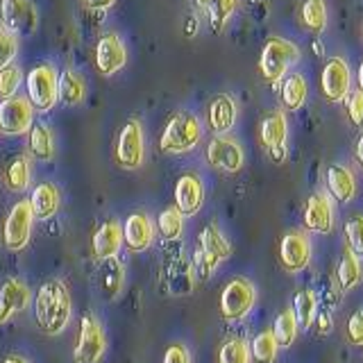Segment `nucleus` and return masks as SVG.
Segmentation results:
<instances>
[{
    "instance_id": "obj_47",
    "label": "nucleus",
    "mask_w": 363,
    "mask_h": 363,
    "mask_svg": "<svg viewBox=\"0 0 363 363\" xmlns=\"http://www.w3.org/2000/svg\"><path fill=\"white\" fill-rule=\"evenodd\" d=\"M357 162H359V166H361V170H363V134L359 136V141H357Z\"/></svg>"
},
{
    "instance_id": "obj_3",
    "label": "nucleus",
    "mask_w": 363,
    "mask_h": 363,
    "mask_svg": "<svg viewBox=\"0 0 363 363\" xmlns=\"http://www.w3.org/2000/svg\"><path fill=\"white\" fill-rule=\"evenodd\" d=\"M300 60V48L289 39L281 37H268L264 43L259 60V71L268 82H279L286 75L289 68Z\"/></svg>"
},
{
    "instance_id": "obj_40",
    "label": "nucleus",
    "mask_w": 363,
    "mask_h": 363,
    "mask_svg": "<svg viewBox=\"0 0 363 363\" xmlns=\"http://www.w3.org/2000/svg\"><path fill=\"white\" fill-rule=\"evenodd\" d=\"M220 261L216 259L213 255H209L207 250H202L200 245H198V250H196V255H193V268H196V272L202 277V279H207L211 272L216 270V266H218Z\"/></svg>"
},
{
    "instance_id": "obj_38",
    "label": "nucleus",
    "mask_w": 363,
    "mask_h": 363,
    "mask_svg": "<svg viewBox=\"0 0 363 363\" xmlns=\"http://www.w3.org/2000/svg\"><path fill=\"white\" fill-rule=\"evenodd\" d=\"M21 86V68L18 66H5L0 68V100H7L18 94Z\"/></svg>"
},
{
    "instance_id": "obj_36",
    "label": "nucleus",
    "mask_w": 363,
    "mask_h": 363,
    "mask_svg": "<svg viewBox=\"0 0 363 363\" xmlns=\"http://www.w3.org/2000/svg\"><path fill=\"white\" fill-rule=\"evenodd\" d=\"M250 350L243 338L225 340L218 350V363H250Z\"/></svg>"
},
{
    "instance_id": "obj_14",
    "label": "nucleus",
    "mask_w": 363,
    "mask_h": 363,
    "mask_svg": "<svg viewBox=\"0 0 363 363\" xmlns=\"http://www.w3.org/2000/svg\"><path fill=\"white\" fill-rule=\"evenodd\" d=\"M279 261L286 272H302L311 261V241L302 230L284 234L279 243Z\"/></svg>"
},
{
    "instance_id": "obj_6",
    "label": "nucleus",
    "mask_w": 363,
    "mask_h": 363,
    "mask_svg": "<svg viewBox=\"0 0 363 363\" xmlns=\"http://www.w3.org/2000/svg\"><path fill=\"white\" fill-rule=\"evenodd\" d=\"M145 157V139H143V128L136 118H130L121 128L118 141H116V152L113 159L116 164L125 170H136L143 164Z\"/></svg>"
},
{
    "instance_id": "obj_23",
    "label": "nucleus",
    "mask_w": 363,
    "mask_h": 363,
    "mask_svg": "<svg viewBox=\"0 0 363 363\" xmlns=\"http://www.w3.org/2000/svg\"><path fill=\"white\" fill-rule=\"evenodd\" d=\"M5 186L14 193H23L30 189V182H32V162L28 155H18L14 157L5 168Z\"/></svg>"
},
{
    "instance_id": "obj_28",
    "label": "nucleus",
    "mask_w": 363,
    "mask_h": 363,
    "mask_svg": "<svg viewBox=\"0 0 363 363\" xmlns=\"http://www.w3.org/2000/svg\"><path fill=\"white\" fill-rule=\"evenodd\" d=\"M336 279L340 291H350L354 289L357 284L361 281V259L352 252L350 247L343 250V257H340V264L336 270Z\"/></svg>"
},
{
    "instance_id": "obj_24",
    "label": "nucleus",
    "mask_w": 363,
    "mask_h": 363,
    "mask_svg": "<svg viewBox=\"0 0 363 363\" xmlns=\"http://www.w3.org/2000/svg\"><path fill=\"white\" fill-rule=\"evenodd\" d=\"M286 134H289V123L284 111H270L261 121V143H264L268 150L270 147H277L286 143Z\"/></svg>"
},
{
    "instance_id": "obj_45",
    "label": "nucleus",
    "mask_w": 363,
    "mask_h": 363,
    "mask_svg": "<svg viewBox=\"0 0 363 363\" xmlns=\"http://www.w3.org/2000/svg\"><path fill=\"white\" fill-rule=\"evenodd\" d=\"M84 3H86V7L96 9V11H107L109 7H113L116 0H84Z\"/></svg>"
},
{
    "instance_id": "obj_27",
    "label": "nucleus",
    "mask_w": 363,
    "mask_h": 363,
    "mask_svg": "<svg viewBox=\"0 0 363 363\" xmlns=\"http://www.w3.org/2000/svg\"><path fill=\"white\" fill-rule=\"evenodd\" d=\"M306 96H309V86H306V79L300 73H293L284 79V86H281V102L284 107L291 109V111H298L304 102Z\"/></svg>"
},
{
    "instance_id": "obj_16",
    "label": "nucleus",
    "mask_w": 363,
    "mask_h": 363,
    "mask_svg": "<svg viewBox=\"0 0 363 363\" xmlns=\"http://www.w3.org/2000/svg\"><path fill=\"white\" fill-rule=\"evenodd\" d=\"M304 227L315 234H329L334 230V204L327 193H313L304 207Z\"/></svg>"
},
{
    "instance_id": "obj_20",
    "label": "nucleus",
    "mask_w": 363,
    "mask_h": 363,
    "mask_svg": "<svg viewBox=\"0 0 363 363\" xmlns=\"http://www.w3.org/2000/svg\"><path fill=\"white\" fill-rule=\"evenodd\" d=\"M236 116H238V107L232 96L220 94V96L211 98L209 107H207V125L211 132H216V134L230 132L236 123Z\"/></svg>"
},
{
    "instance_id": "obj_42",
    "label": "nucleus",
    "mask_w": 363,
    "mask_h": 363,
    "mask_svg": "<svg viewBox=\"0 0 363 363\" xmlns=\"http://www.w3.org/2000/svg\"><path fill=\"white\" fill-rule=\"evenodd\" d=\"M347 336L352 345H363V311H354L350 315Z\"/></svg>"
},
{
    "instance_id": "obj_5",
    "label": "nucleus",
    "mask_w": 363,
    "mask_h": 363,
    "mask_svg": "<svg viewBox=\"0 0 363 363\" xmlns=\"http://www.w3.org/2000/svg\"><path fill=\"white\" fill-rule=\"evenodd\" d=\"M255 302H257L255 284L245 277H234L220 293L218 309L225 320L234 323V320H241V318H245L250 311H252Z\"/></svg>"
},
{
    "instance_id": "obj_35",
    "label": "nucleus",
    "mask_w": 363,
    "mask_h": 363,
    "mask_svg": "<svg viewBox=\"0 0 363 363\" xmlns=\"http://www.w3.org/2000/svg\"><path fill=\"white\" fill-rule=\"evenodd\" d=\"M236 5L238 0H211L207 14H209V26L216 34H220L225 30V26L234 16Z\"/></svg>"
},
{
    "instance_id": "obj_50",
    "label": "nucleus",
    "mask_w": 363,
    "mask_h": 363,
    "mask_svg": "<svg viewBox=\"0 0 363 363\" xmlns=\"http://www.w3.org/2000/svg\"><path fill=\"white\" fill-rule=\"evenodd\" d=\"M359 91L363 94V62H361V66H359Z\"/></svg>"
},
{
    "instance_id": "obj_25",
    "label": "nucleus",
    "mask_w": 363,
    "mask_h": 363,
    "mask_svg": "<svg viewBox=\"0 0 363 363\" xmlns=\"http://www.w3.org/2000/svg\"><path fill=\"white\" fill-rule=\"evenodd\" d=\"M28 134H30V152L37 159H41V162H50L57 152L52 130L45 123H32Z\"/></svg>"
},
{
    "instance_id": "obj_31",
    "label": "nucleus",
    "mask_w": 363,
    "mask_h": 363,
    "mask_svg": "<svg viewBox=\"0 0 363 363\" xmlns=\"http://www.w3.org/2000/svg\"><path fill=\"white\" fill-rule=\"evenodd\" d=\"M293 313L295 318H298V325L302 329H309L315 320V313H318V300L313 291L309 289H300L298 293H295L293 298Z\"/></svg>"
},
{
    "instance_id": "obj_9",
    "label": "nucleus",
    "mask_w": 363,
    "mask_h": 363,
    "mask_svg": "<svg viewBox=\"0 0 363 363\" xmlns=\"http://www.w3.org/2000/svg\"><path fill=\"white\" fill-rule=\"evenodd\" d=\"M107 347V338L102 332L100 323L94 315H82V323H79V336L73 350V359L75 363H100L102 354H105Z\"/></svg>"
},
{
    "instance_id": "obj_2",
    "label": "nucleus",
    "mask_w": 363,
    "mask_h": 363,
    "mask_svg": "<svg viewBox=\"0 0 363 363\" xmlns=\"http://www.w3.org/2000/svg\"><path fill=\"white\" fill-rule=\"evenodd\" d=\"M202 139V128L198 116H193L189 111H179L162 132L159 139V150L164 155H186L196 147Z\"/></svg>"
},
{
    "instance_id": "obj_46",
    "label": "nucleus",
    "mask_w": 363,
    "mask_h": 363,
    "mask_svg": "<svg viewBox=\"0 0 363 363\" xmlns=\"http://www.w3.org/2000/svg\"><path fill=\"white\" fill-rule=\"evenodd\" d=\"M270 157H272V162L281 164L284 159H286V143H284V145H277V147H270Z\"/></svg>"
},
{
    "instance_id": "obj_13",
    "label": "nucleus",
    "mask_w": 363,
    "mask_h": 363,
    "mask_svg": "<svg viewBox=\"0 0 363 363\" xmlns=\"http://www.w3.org/2000/svg\"><path fill=\"white\" fill-rule=\"evenodd\" d=\"M128 64V48L116 32H105L96 43V68L100 75H113Z\"/></svg>"
},
{
    "instance_id": "obj_26",
    "label": "nucleus",
    "mask_w": 363,
    "mask_h": 363,
    "mask_svg": "<svg viewBox=\"0 0 363 363\" xmlns=\"http://www.w3.org/2000/svg\"><path fill=\"white\" fill-rule=\"evenodd\" d=\"M86 96V82L82 73L73 71V68H64L60 75V100L64 105H79Z\"/></svg>"
},
{
    "instance_id": "obj_12",
    "label": "nucleus",
    "mask_w": 363,
    "mask_h": 363,
    "mask_svg": "<svg viewBox=\"0 0 363 363\" xmlns=\"http://www.w3.org/2000/svg\"><path fill=\"white\" fill-rule=\"evenodd\" d=\"M352 73L343 57H332L320 75V91L327 102H343L350 94Z\"/></svg>"
},
{
    "instance_id": "obj_48",
    "label": "nucleus",
    "mask_w": 363,
    "mask_h": 363,
    "mask_svg": "<svg viewBox=\"0 0 363 363\" xmlns=\"http://www.w3.org/2000/svg\"><path fill=\"white\" fill-rule=\"evenodd\" d=\"M193 3H196V7H198L200 11H209L211 0H193Z\"/></svg>"
},
{
    "instance_id": "obj_32",
    "label": "nucleus",
    "mask_w": 363,
    "mask_h": 363,
    "mask_svg": "<svg viewBox=\"0 0 363 363\" xmlns=\"http://www.w3.org/2000/svg\"><path fill=\"white\" fill-rule=\"evenodd\" d=\"M298 329H300V325H298V318H295L293 309L279 311L277 318H275V323H272V334H275L277 343L284 345V347L293 345L295 336H298Z\"/></svg>"
},
{
    "instance_id": "obj_18",
    "label": "nucleus",
    "mask_w": 363,
    "mask_h": 363,
    "mask_svg": "<svg viewBox=\"0 0 363 363\" xmlns=\"http://www.w3.org/2000/svg\"><path fill=\"white\" fill-rule=\"evenodd\" d=\"M155 238V225L145 213H132L123 223V243L128 245L132 252H143L150 247Z\"/></svg>"
},
{
    "instance_id": "obj_17",
    "label": "nucleus",
    "mask_w": 363,
    "mask_h": 363,
    "mask_svg": "<svg viewBox=\"0 0 363 363\" xmlns=\"http://www.w3.org/2000/svg\"><path fill=\"white\" fill-rule=\"evenodd\" d=\"M204 202V184L196 173H184L175 184V207L184 216H196Z\"/></svg>"
},
{
    "instance_id": "obj_10",
    "label": "nucleus",
    "mask_w": 363,
    "mask_h": 363,
    "mask_svg": "<svg viewBox=\"0 0 363 363\" xmlns=\"http://www.w3.org/2000/svg\"><path fill=\"white\" fill-rule=\"evenodd\" d=\"M34 123V105L30 98L11 96L0 102V132L5 136L28 134Z\"/></svg>"
},
{
    "instance_id": "obj_39",
    "label": "nucleus",
    "mask_w": 363,
    "mask_h": 363,
    "mask_svg": "<svg viewBox=\"0 0 363 363\" xmlns=\"http://www.w3.org/2000/svg\"><path fill=\"white\" fill-rule=\"evenodd\" d=\"M18 55V37L0 30V68L9 66Z\"/></svg>"
},
{
    "instance_id": "obj_8",
    "label": "nucleus",
    "mask_w": 363,
    "mask_h": 363,
    "mask_svg": "<svg viewBox=\"0 0 363 363\" xmlns=\"http://www.w3.org/2000/svg\"><path fill=\"white\" fill-rule=\"evenodd\" d=\"M34 223V211L30 207V200H18L14 207L9 209L5 225H3V243L11 252H18L30 243Z\"/></svg>"
},
{
    "instance_id": "obj_34",
    "label": "nucleus",
    "mask_w": 363,
    "mask_h": 363,
    "mask_svg": "<svg viewBox=\"0 0 363 363\" xmlns=\"http://www.w3.org/2000/svg\"><path fill=\"white\" fill-rule=\"evenodd\" d=\"M157 227H159V234H162L166 241H177L182 232H184V213L177 207H168L159 213Z\"/></svg>"
},
{
    "instance_id": "obj_43",
    "label": "nucleus",
    "mask_w": 363,
    "mask_h": 363,
    "mask_svg": "<svg viewBox=\"0 0 363 363\" xmlns=\"http://www.w3.org/2000/svg\"><path fill=\"white\" fill-rule=\"evenodd\" d=\"M164 363H191V354L184 345H170L164 352Z\"/></svg>"
},
{
    "instance_id": "obj_1",
    "label": "nucleus",
    "mask_w": 363,
    "mask_h": 363,
    "mask_svg": "<svg viewBox=\"0 0 363 363\" xmlns=\"http://www.w3.org/2000/svg\"><path fill=\"white\" fill-rule=\"evenodd\" d=\"M73 318V302L66 284L60 279H50L41 284L34 295V320L43 334L55 336L64 332Z\"/></svg>"
},
{
    "instance_id": "obj_19",
    "label": "nucleus",
    "mask_w": 363,
    "mask_h": 363,
    "mask_svg": "<svg viewBox=\"0 0 363 363\" xmlns=\"http://www.w3.org/2000/svg\"><path fill=\"white\" fill-rule=\"evenodd\" d=\"M123 245V225L116 218H109L102 223L91 241V250L98 261H107L118 255V250Z\"/></svg>"
},
{
    "instance_id": "obj_21",
    "label": "nucleus",
    "mask_w": 363,
    "mask_h": 363,
    "mask_svg": "<svg viewBox=\"0 0 363 363\" xmlns=\"http://www.w3.org/2000/svg\"><path fill=\"white\" fill-rule=\"evenodd\" d=\"M327 191L338 202H352L357 196V179L354 173L343 164H332L327 168Z\"/></svg>"
},
{
    "instance_id": "obj_41",
    "label": "nucleus",
    "mask_w": 363,
    "mask_h": 363,
    "mask_svg": "<svg viewBox=\"0 0 363 363\" xmlns=\"http://www.w3.org/2000/svg\"><path fill=\"white\" fill-rule=\"evenodd\" d=\"M345 109H347V116H350V123L354 125V128H363V94L357 89V91H350L347 98H345Z\"/></svg>"
},
{
    "instance_id": "obj_11",
    "label": "nucleus",
    "mask_w": 363,
    "mask_h": 363,
    "mask_svg": "<svg viewBox=\"0 0 363 363\" xmlns=\"http://www.w3.org/2000/svg\"><path fill=\"white\" fill-rule=\"evenodd\" d=\"M207 164L216 170H220V173L234 175L243 168L245 152L238 141L218 134L216 139H211L207 143Z\"/></svg>"
},
{
    "instance_id": "obj_15",
    "label": "nucleus",
    "mask_w": 363,
    "mask_h": 363,
    "mask_svg": "<svg viewBox=\"0 0 363 363\" xmlns=\"http://www.w3.org/2000/svg\"><path fill=\"white\" fill-rule=\"evenodd\" d=\"M32 302V291L26 281L16 277L0 284V325L11 320L18 311H26Z\"/></svg>"
},
{
    "instance_id": "obj_22",
    "label": "nucleus",
    "mask_w": 363,
    "mask_h": 363,
    "mask_svg": "<svg viewBox=\"0 0 363 363\" xmlns=\"http://www.w3.org/2000/svg\"><path fill=\"white\" fill-rule=\"evenodd\" d=\"M60 204H62L60 189H57L52 182H41V184L32 189L30 207L34 211V218H39V220L52 218V216L60 211Z\"/></svg>"
},
{
    "instance_id": "obj_37",
    "label": "nucleus",
    "mask_w": 363,
    "mask_h": 363,
    "mask_svg": "<svg viewBox=\"0 0 363 363\" xmlns=\"http://www.w3.org/2000/svg\"><path fill=\"white\" fill-rule=\"evenodd\" d=\"M345 241L352 252L363 259V216H350L345 220Z\"/></svg>"
},
{
    "instance_id": "obj_33",
    "label": "nucleus",
    "mask_w": 363,
    "mask_h": 363,
    "mask_svg": "<svg viewBox=\"0 0 363 363\" xmlns=\"http://www.w3.org/2000/svg\"><path fill=\"white\" fill-rule=\"evenodd\" d=\"M277 350H279V343L275 334H272V329H264V332H259L255 336L250 354H252L257 363H272L277 357Z\"/></svg>"
},
{
    "instance_id": "obj_7",
    "label": "nucleus",
    "mask_w": 363,
    "mask_h": 363,
    "mask_svg": "<svg viewBox=\"0 0 363 363\" xmlns=\"http://www.w3.org/2000/svg\"><path fill=\"white\" fill-rule=\"evenodd\" d=\"M0 26L14 37H30L39 26L37 9L30 0H0Z\"/></svg>"
},
{
    "instance_id": "obj_29",
    "label": "nucleus",
    "mask_w": 363,
    "mask_h": 363,
    "mask_svg": "<svg viewBox=\"0 0 363 363\" xmlns=\"http://www.w3.org/2000/svg\"><path fill=\"white\" fill-rule=\"evenodd\" d=\"M300 16H302V26L309 32H313V34L325 32V28H327V5H325V0H302Z\"/></svg>"
},
{
    "instance_id": "obj_44",
    "label": "nucleus",
    "mask_w": 363,
    "mask_h": 363,
    "mask_svg": "<svg viewBox=\"0 0 363 363\" xmlns=\"http://www.w3.org/2000/svg\"><path fill=\"white\" fill-rule=\"evenodd\" d=\"M332 309H318V313H315V327H318V334L320 336H327L329 332H332V327H334V323H332V313H329Z\"/></svg>"
},
{
    "instance_id": "obj_49",
    "label": "nucleus",
    "mask_w": 363,
    "mask_h": 363,
    "mask_svg": "<svg viewBox=\"0 0 363 363\" xmlns=\"http://www.w3.org/2000/svg\"><path fill=\"white\" fill-rule=\"evenodd\" d=\"M3 363H28L26 359H23V357H16V354H11V357H7Z\"/></svg>"
},
{
    "instance_id": "obj_30",
    "label": "nucleus",
    "mask_w": 363,
    "mask_h": 363,
    "mask_svg": "<svg viewBox=\"0 0 363 363\" xmlns=\"http://www.w3.org/2000/svg\"><path fill=\"white\" fill-rule=\"evenodd\" d=\"M198 245L202 250H207V252L213 255L218 261H223V259H227V257L232 255V245L227 243V238L223 236V232L216 225H207V227H204V230L200 232Z\"/></svg>"
},
{
    "instance_id": "obj_4",
    "label": "nucleus",
    "mask_w": 363,
    "mask_h": 363,
    "mask_svg": "<svg viewBox=\"0 0 363 363\" xmlns=\"http://www.w3.org/2000/svg\"><path fill=\"white\" fill-rule=\"evenodd\" d=\"M28 98L39 111H50L60 102V73L52 64H37L26 77Z\"/></svg>"
}]
</instances>
